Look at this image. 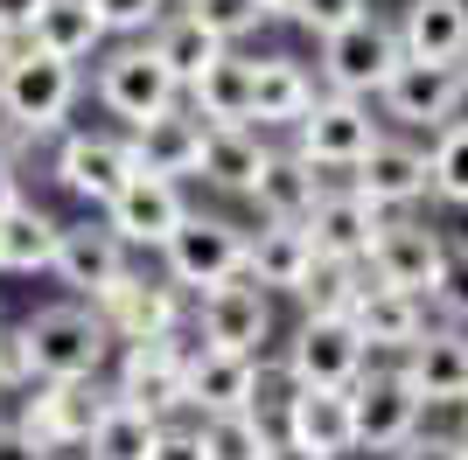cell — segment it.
I'll return each mask as SVG.
<instances>
[{"label":"cell","mask_w":468,"mask_h":460,"mask_svg":"<svg viewBox=\"0 0 468 460\" xmlns=\"http://www.w3.org/2000/svg\"><path fill=\"white\" fill-rule=\"evenodd\" d=\"M84 98V70L78 63L42 57L36 42H15V57L0 70V126L15 140H57L70 133V112Z\"/></svg>","instance_id":"1"},{"label":"cell","mask_w":468,"mask_h":460,"mask_svg":"<svg viewBox=\"0 0 468 460\" xmlns=\"http://www.w3.org/2000/svg\"><path fill=\"white\" fill-rule=\"evenodd\" d=\"M21 342H28L36 383H84V377H105V363H112V335H105L91 300L36 307V314L21 321Z\"/></svg>","instance_id":"2"},{"label":"cell","mask_w":468,"mask_h":460,"mask_svg":"<svg viewBox=\"0 0 468 460\" xmlns=\"http://www.w3.org/2000/svg\"><path fill=\"white\" fill-rule=\"evenodd\" d=\"M391 126L378 119V105L371 98H343V91H314V105L301 119H293V133H287V147L308 161L314 174H350L364 153L385 140Z\"/></svg>","instance_id":"3"},{"label":"cell","mask_w":468,"mask_h":460,"mask_svg":"<svg viewBox=\"0 0 468 460\" xmlns=\"http://www.w3.org/2000/svg\"><path fill=\"white\" fill-rule=\"evenodd\" d=\"M91 98L119 126H147V119L182 105V84L168 77V63L147 42H105V57L91 63Z\"/></svg>","instance_id":"4"},{"label":"cell","mask_w":468,"mask_h":460,"mask_svg":"<svg viewBox=\"0 0 468 460\" xmlns=\"http://www.w3.org/2000/svg\"><path fill=\"white\" fill-rule=\"evenodd\" d=\"M105 404H112V383H105V377H84V383H28V391L15 398V425L49 460H70V454H84L91 425L105 419Z\"/></svg>","instance_id":"5"},{"label":"cell","mask_w":468,"mask_h":460,"mask_svg":"<svg viewBox=\"0 0 468 460\" xmlns=\"http://www.w3.org/2000/svg\"><path fill=\"white\" fill-rule=\"evenodd\" d=\"M154 258H161V272H168V287H182L196 300V293H210V287L245 279V224H231V216H217V210H189L182 230Z\"/></svg>","instance_id":"6"},{"label":"cell","mask_w":468,"mask_h":460,"mask_svg":"<svg viewBox=\"0 0 468 460\" xmlns=\"http://www.w3.org/2000/svg\"><path fill=\"white\" fill-rule=\"evenodd\" d=\"M314 49H322V57H314V84H322V91H343V98H378L385 77L406 63L399 28H391L385 15H356L350 28L322 36Z\"/></svg>","instance_id":"7"},{"label":"cell","mask_w":468,"mask_h":460,"mask_svg":"<svg viewBox=\"0 0 468 460\" xmlns=\"http://www.w3.org/2000/svg\"><path fill=\"white\" fill-rule=\"evenodd\" d=\"M189 356H196V335H189V328L154 335V342L112 349V398H126V404H140V412H154V419L176 425L182 412H189V398H182Z\"/></svg>","instance_id":"8"},{"label":"cell","mask_w":468,"mask_h":460,"mask_svg":"<svg viewBox=\"0 0 468 460\" xmlns=\"http://www.w3.org/2000/svg\"><path fill=\"white\" fill-rule=\"evenodd\" d=\"M378 119H385L391 133H441V126H454V119L468 112V84H462V63H399V70L385 77V91L371 98Z\"/></svg>","instance_id":"9"},{"label":"cell","mask_w":468,"mask_h":460,"mask_svg":"<svg viewBox=\"0 0 468 460\" xmlns=\"http://www.w3.org/2000/svg\"><path fill=\"white\" fill-rule=\"evenodd\" d=\"M280 370L287 383H308V391H350L371 370V349L350 328V314H301V328L280 342Z\"/></svg>","instance_id":"10"},{"label":"cell","mask_w":468,"mask_h":460,"mask_svg":"<svg viewBox=\"0 0 468 460\" xmlns=\"http://www.w3.org/2000/svg\"><path fill=\"white\" fill-rule=\"evenodd\" d=\"M133 147H126V133H112V126H70V133H57V153H49V182H57L63 195H78L84 210H105L126 182H133Z\"/></svg>","instance_id":"11"},{"label":"cell","mask_w":468,"mask_h":460,"mask_svg":"<svg viewBox=\"0 0 468 460\" xmlns=\"http://www.w3.org/2000/svg\"><path fill=\"white\" fill-rule=\"evenodd\" d=\"M91 307H98V321H105V335H112V349L189 328V293L168 287V272H140V266H126Z\"/></svg>","instance_id":"12"},{"label":"cell","mask_w":468,"mask_h":460,"mask_svg":"<svg viewBox=\"0 0 468 460\" xmlns=\"http://www.w3.org/2000/svg\"><path fill=\"white\" fill-rule=\"evenodd\" d=\"M350 412H356V454H399V446L427 425V404L391 363H371L364 377L350 383Z\"/></svg>","instance_id":"13"},{"label":"cell","mask_w":468,"mask_h":460,"mask_svg":"<svg viewBox=\"0 0 468 460\" xmlns=\"http://www.w3.org/2000/svg\"><path fill=\"white\" fill-rule=\"evenodd\" d=\"M189 335L210 349H238V356H266L273 342V293L252 287V279H231V287H210L189 300Z\"/></svg>","instance_id":"14"},{"label":"cell","mask_w":468,"mask_h":460,"mask_svg":"<svg viewBox=\"0 0 468 460\" xmlns=\"http://www.w3.org/2000/svg\"><path fill=\"white\" fill-rule=\"evenodd\" d=\"M371 210H385V216H412L420 203L433 195V168H427V147L412 133H385L364 161H356L350 174H343Z\"/></svg>","instance_id":"15"},{"label":"cell","mask_w":468,"mask_h":460,"mask_svg":"<svg viewBox=\"0 0 468 460\" xmlns=\"http://www.w3.org/2000/svg\"><path fill=\"white\" fill-rule=\"evenodd\" d=\"M189 210H196V203H189L182 182H168V174H133V182H126L98 216H105V230H112L126 251H161L182 230V216H189Z\"/></svg>","instance_id":"16"},{"label":"cell","mask_w":468,"mask_h":460,"mask_svg":"<svg viewBox=\"0 0 468 460\" xmlns=\"http://www.w3.org/2000/svg\"><path fill=\"white\" fill-rule=\"evenodd\" d=\"M441 251H448V230H433L427 216H385L364 272H371L378 287H399V293H420V300H427L433 272H441Z\"/></svg>","instance_id":"17"},{"label":"cell","mask_w":468,"mask_h":460,"mask_svg":"<svg viewBox=\"0 0 468 460\" xmlns=\"http://www.w3.org/2000/svg\"><path fill=\"white\" fill-rule=\"evenodd\" d=\"M126 266H133V251L105 230V216H84V224H63V230H57L49 279H57V287H70V300H98V293L112 287Z\"/></svg>","instance_id":"18"},{"label":"cell","mask_w":468,"mask_h":460,"mask_svg":"<svg viewBox=\"0 0 468 460\" xmlns=\"http://www.w3.org/2000/svg\"><path fill=\"white\" fill-rule=\"evenodd\" d=\"M273 433L293 446H308L322 460H350L356 454V412H350V391H308L293 383L287 404L273 412Z\"/></svg>","instance_id":"19"},{"label":"cell","mask_w":468,"mask_h":460,"mask_svg":"<svg viewBox=\"0 0 468 460\" xmlns=\"http://www.w3.org/2000/svg\"><path fill=\"white\" fill-rule=\"evenodd\" d=\"M391 370L420 391V404L427 412H448V404L468 398V328H448L433 321L420 342L406 349V356H391Z\"/></svg>","instance_id":"20"},{"label":"cell","mask_w":468,"mask_h":460,"mask_svg":"<svg viewBox=\"0 0 468 460\" xmlns=\"http://www.w3.org/2000/svg\"><path fill=\"white\" fill-rule=\"evenodd\" d=\"M301 230H308L314 258H356V266H364L371 245H378V230H385V210H371V203L335 174L329 189L314 195V210H308V224H301Z\"/></svg>","instance_id":"21"},{"label":"cell","mask_w":468,"mask_h":460,"mask_svg":"<svg viewBox=\"0 0 468 460\" xmlns=\"http://www.w3.org/2000/svg\"><path fill=\"white\" fill-rule=\"evenodd\" d=\"M259 370H266V356H238V349L196 342L182 398H189L196 419H210V412H259Z\"/></svg>","instance_id":"22"},{"label":"cell","mask_w":468,"mask_h":460,"mask_svg":"<svg viewBox=\"0 0 468 460\" xmlns=\"http://www.w3.org/2000/svg\"><path fill=\"white\" fill-rule=\"evenodd\" d=\"M350 328L364 335V349H371V363H378V356H406L433 321H427V300H420V293H399V287H378L371 279L350 307Z\"/></svg>","instance_id":"23"},{"label":"cell","mask_w":468,"mask_h":460,"mask_svg":"<svg viewBox=\"0 0 468 460\" xmlns=\"http://www.w3.org/2000/svg\"><path fill=\"white\" fill-rule=\"evenodd\" d=\"M126 147H133L140 174H168V182H196V161H203V119L189 105L147 119V126H126Z\"/></svg>","instance_id":"24"},{"label":"cell","mask_w":468,"mask_h":460,"mask_svg":"<svg viewBox=\"0 0 468 460\" xmlns=\"http://www.w3.org/2000/svg\"><path fill=\"white\" fill-rule=\"evenodd\" d=\"M266 153H273V140L259 133V126H203V161H196V182L217 195H252L259 168H266Z\"/></svg>","instance_id":"25"},{"label":"cell","mask_w":468,"mask_h":460,"mask_svg":"<svg viewBox=\"0 0 468 460\" xmlns=\"http://www.w3.org/2000/svg\"><path fill=\"white\" fill-rule=\"evenodd\" d=\"M314 63L301 57H252V126L259 133H293V119L314 105Z\"/></svg>","instance_id":"26"},{"label":"cell","mask_w":468,"mask_h":460,"mask_svg":"<svg viewBox=\"0 0 468 460\" xmlns=\"http://www.w3.org/2000/svg\"><path fill=\"white\" fill-rule=\"evenodd\" d=\"M322 189H329V174H314L293 147H273L245 203H252L259 224H308V210H314V195H322Z\"/></svg>","instance_id":"27"},{"label":"cell","mask_w":468,"mask_h":460,"mask_svg":"<svg viewBox=\"0 0 468 460\" xmlns=\"http://www.w3.org/2000/svg\"><path fill=\"white\" fill-rule=\"evenodd\" d=\"M391 28H399V49L412 63H462L468 57V0H406Z\"/></svg>","instance_id":"28"},{"label":"cell","mask_w":468,"mask_h":460,"mask_svg":"<svg viewBox=\"0 0 468 460\" xmlns=\"http://www.w3.org/2000/svg\"><path fill=\"white\" fill-rule=\"evenodd\" d=\"M314 266V245L301 224H252L245 230V279L266 293H293Z\"/></svg>","instance_id":"29"},{"label":"cell","mask_w":468,"mask_h":460,"mask_svg":"<svg viewBox=\"0 0 468 460\" xmlns=\"http://www.w3.org/2000/svg\"><path fill=\"white\" fill-rule=\"evenodd\" d=\"M182 105H189L203 126H252V57H245V49H224V57L182 91Z\"/></svg>","instance_id":"30"},{"label":"cell","mask_w":468,"mask_h":460,"mask_svg":"<svg viewBox=\"0 0 468 460\" xmlns=\"http://www.w3.org/2000/svg\"><path fill=\"white\" fill-rule=\"evenodd\" d=\"M28 42H36L42 57H57V63H98L105 57V21L91 15V0H42V15H36V28H28Z\"/></svg>","instance_id":"31"},{"label":"cell","mask_w":468,"mask_h":460,"mask_svg":"<svg viewBox=\"0 0 468 460\" xmlns=\"http://www.w3.org/2000/svg\"><path fill=\"white\" fill-rule=\"evenodd\" d=\"M140 42H147V49H154V57L168 63V77H176L182 91H189L196 77H203L217 57H224V49H231V42H217L210 28H203V21H196L189 7H168V15H161V21H154V28H147Z\"/></svg>","instance_id":"32"},{"label":"cell","mask_w":468,"mask_h":460,"mask_svg":"<svg viewBox=\"0 0 468 460\" xmlns=\"http://www.w3.org/2000/svg\"><path fill=\"white\" fill-rule=\"evenodd\" d=\"M57 216L42 210V203H21V210L0 216V279H36V272H49V258H57Z\"/></svg>","instance_id":"33"},{"label":"cell","mask_w":468,"mask_h":460,"mask_svg":"<svg viewBox=\"0 0 468 460\" xmlns=\"http://www.w3.org/2000/svg\"><path fill=\"white\" fill-rule=\"evenodd\" d=\"M161 433H168V419H154V412L112 398V404H105V419L91 425V440H84V460H147L161 446Z\"/></svg>","instance_id":"34"},{"label":"cell","mask_w":468,"mask_h":460,"mask_svg":"<svg viewBox=\"0 0 468 460\" xmlns=\"http://www.w3.org/2000/svg\"><path fill=\"white\" fill-rule=\"evenodd\" d=\"M196 440L210 460H266L273 419L266 412H210V419H196Z\"/></svg>","instance_id":"35"},{"label":"cell","mask_w":468,"mask_h":460,"mask_svg":"<svg viewBox=\"0 0 468 460\" xmlns=\"http://www.w3.org/2000/svg\"><path fill=\"white\" fill-rule=\"evenodd\" d=\"M364 287H371V272L356 258H314L308 279L293 287V300H301V314H350Z\"/></svg>","instance_id":"36"},{"label":"cell","mask_w":468,"mask_h":460,"mask_svg":"<svg viewBox=\"0 0 468 460\" xmlns=\"http://www.w3.org/2000/svg\"><path fill=\"white\" fill-rule=\"evenodd\" d=\"M427 168H433V195L468 210V112L427 140Z\"/></svg>","instance_id":"37"},{"label":"cell","mask_w":468,"mask_h":460,"mask_svg":"<svg viewBox=\"0 0 468 460\" xmlns=\"http://www.w3.org/2000/svg\"><path fill=\"white\" fill-rule=\"evenodd\" d=\"M427 314L448 321V328H468V237H448L441 272H433V287H427Z\"/></svg>","instance_id":"38"},{"label":"cell","mask_w":468,"mask_h":460,"mask_svg":"<svg viewBox=\"0 0 468 460\" xmlns=\"http://www.w3.org/2000/svg\"><path fill=\"white\" fill-rule=\"evenodd\" d=\"M182 7H189V15L203 21L217 42H231V49L273 21V0H182Z\"/></svg>","instance_id":"39"},{"label":"cell","mask_w":468,"mask_h":460,"mask_svg":"<svg viewBox=\"0 0 468 460\" xmlns=\"http://www.w3.org/2000/svg\"><path fill=\"white\" fill-rule=\"evenodd\" d=\"M356 15H371V0H273V21H293L301 36H335V28H350Z\"/></svg>","instance_id":"40"},{"label":"cell","mask_w":468,"mask_h":460,"mask_svg":"<svg viewBox=\"0 0 468 460\" xmlns=\"http://www.w3.org/2000/svg\"><path fill=\"white\" fill-rule=\"evenodd\" d=\"M91 15L105 21L112 42H140L161 15H168V0H91Z\"/></svg>","instance_id":"41"},{"label":"cell","mask_w":468,"mask_h":460,"mask_svg":"<svg viewBox=\"0 0 468 460\" xmlns=\"http://www.w3.org/2000/svg\"><path fill=\"white\" fill-rule=\"evenodd\" d=\"M28 383H36V370H28V342H21V328H0V391L21 398Z\"/></svg>","instance_id":"42"},{"label":"cell","mask_w":468,"mask_h":460,"mask_svg":"<svg viewBox=\"0 0 468 460\" xmlns=\"http://www.w3.org/2000/svg\"><path fill=\"white\" fill-rule=\"evenodd\" d=\"M391 460H468V454H462V433H448V425H441V433H433V425H420V433H412Z\"/></svg>","instance_id":"43"},{"label":"cell","mask_w":468,"mask_h":460,"mask_svg":"<svg viewBox=\"0 0 468 460\" xmlns=\"http://www.w3.org/2000/svg\"><path fill=\"white\" fill-rule=\"evenodd\" d=\"M147 460H210L203 454V440H196V425H168V433H161V446Z\"/></svg>","instance_id":"44"},{"label":"cell","mask_w":468,"mask_h":460,"mask_svg":"<svg viewBox=\"0 0 468 460\" xmlns=\"http://www.w3.org/2000/svg\"><path fill=\"white\" fill-rule=\"evenodd\" d=\"M36 15H42V0H0V28L15 42H28V28H36Z\"/></svg>","instance_id":"45"},{"label":"cell","mask_w":468,"mask_h":460,"mask_svg":"<svg viewBox=\"0 0 468 460\" xmlns=\"http://www.w3.org/2000/svg\"><path fill=\"white\" fill-rule=\"evenodd\" d=\"M0 460H49V454H42V446L28 440L15 419H0Z\"/></svg>","instance_id":"46"},{"label":"cell","mask_w":468,"mask_h":460,"mask_svg":"<svg viewBox=\"0 0 468 460\" xmlns=\"http://www.w3.org/2000/svg\"><path fill=\"white\" fill-rule=\"evenodd\" d=\"M21 203H28V189H21V168H15V161H0V216L21 210Z\"/></svg>","instance_id":"47"},{"label":"cell","mask_w":468,"mask_h":460,"mask_svg":"<svg viewBox=\"0 0 468 460\" xmlns=\"http://www.w3.org/2000/svg\"><path fill=\"white\" fill-rule=\"evenodd\" d=\"M266 460H322V454H308V446H293V440H280V433H273V446H266Z\"/></svg>","instance_id":"48"},{"label":"cell","mask_w":468,"mask_h":460,"mask_svg":"<svg viewBox=\"0 0 468 460\" xmlns=\"http://www.w3.org/2000/svg\"><path fill=\"white\" fill-rule=\"evenodd\" d=\"M7 57H15V36H7V28H0V70H7Z\"/></svg>","instance_id":"49"},{"label":"cell","mask_w":468,"mask_h":460,"mask_svg":"<svg viewBox=\"0 0 468 460\" xmlns=\"http://www.w3.org/2000/svg\"><path fill=\"white\" fill-rule=\"evenodd\" d=\"M0 161H15V133L7 126H0Z\"/></svg>","instance_id":"50"},{"label":"cell","mask_w":468,"mask_h":460,"mask_svg":"<svg viewBox=\"0 0 468 460\" xmlns=\"http://www.w3.org/2000/svg\"><path fill=\"white\" fill-rule=\"evenodd\" d=\"M0 419H7V391H0Z\"/></svg>","instance_id":"51"},{"label":"cell","mask_w":468,"mask_h":460,"mask_svg":"<svg viewBox=\"0 0 468 460\" xmlns=\"http://www.w3.org/2000/svg\"><path fill=\"white\" fill-rule=\"evenodd\" d=\"M462 454H468V425H462Z\"/></svg>","instance_id":"52"},{"label":"cell","mask_w":468,"mask_h":460,"mask_svg":"<svg viewBox=\"0 0 468 460\" xmlns=\"http://www.w3.org/2000/svg\"><path fill=\"white\" fill-rule=\"evenodd\" d=\"M462 84H468V57H462Z\"/></svg>","instance_id":"53"},{"label":"cell","mask_w":468,"mask_h":460,"mask_svg":"<svg viewBox=\"0 0 468 460\" xmlns=\"http://www.w3.org/2000/svg\"><path fill=\"white\" fill-rule=\"evenodd\" d=\"M168 7H182V0H168Z\"/></svg>","instance_id":"54"},{"label":"cell","mask_w":468,"mask_h":460,"mask_svg":"<svg viewBox=\"0 0 468 460\" xmlns=\"http://www.w3.org/2000/svg\"><path fill=\"white\" fill-rule=\"evenodd\" d=\"M462 412H468V398H462Z\"/></svg>","instance_id":"55"},{"label":"cell","mask_w":468,"mask_h":460,"mask_svg":"<svg viewBox=\"0 0 468 460\" xmlns=\"http://www.w3.org/2000/svg\"><path fill=\"white\" fill-rule=\"evenodd\" d=\"M70 460H84V454H70Z\"/></svg>","instance_id":"56"}]
</instances>
